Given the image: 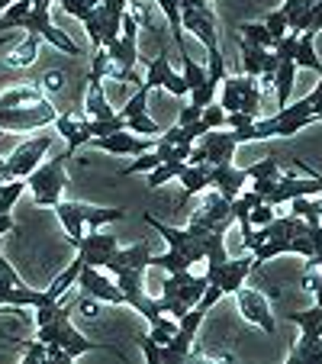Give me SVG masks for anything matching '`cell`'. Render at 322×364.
I'll return each instance as SVG.
<instances>
[{
	"label": "cell",
	"instance_id": "cell-1",
	"mask_svg": "<svg viewBox=\"0 0 322 364\" xmlns=\"http://www.w3.org/2000/svg\"><path fill=\"white\" fill-rule=\"evenodd\" d=\"M145 223L168 242V252L151 255L149 268L155 264V268L168 271V274H178V271H190V264L206 262V235H210L206 226L187 223V229H174V226H168V223L155 220V216H145Z\"/></svg>",
	"mask_w": 322,
	"mask_h": 364
},
{
	"label": "cell",
	"instance_id": "cell-2",
	"mask_svg": "<svg viewBox=\"0 0 322 364\" xmlns=\"http://www.w3.org/2000/svg\"><path fill=\"white\" fill-rule=\"evenodd\" d=\"M206 274L203 277H193L190 271H178V274H168V281L161 284V296H158V309L161 313H171L174 319H184L187 313H190L193 306L200 303V296H203L206 290Z\"/></svg>",
	"mask_w": 322,
	"mask_h": 364
},
{
	"label": "cell",
	"instance_id": "cell-3",
	"mask_svg": "<svg viewBox=\"0 0 322 364\" xmlns=\"http://www.w3.org/2000/svg\"><path fill=\"white\" fill-rule=\"evenodd\" d=\"M55 213L62 220V226L68 229V242L75 245L84 235V226L100 229L103 223H117L123 220V210H103V206H84V203H68V200H58Z\"/></svg>",
	"mask_w": 322,
	"mask_h": 364
},
{
	"label": "cell",
	"instance_id": "cell-4",
	"mask_svg": "<svg viewBox=\"0 0 322 364\" xmlns=\"http://www.w3.org/2000/svg\"><path fill=\"white\" fill-rule=\"evenodd\" d=\"M36 338L39 342H45V345H62L65 351H68L71 358H77V355H84V351H100L103 345H97V342H90V338H84L81 332L71 326V309H62L52 323H45V326H36Z\"/></svg>",
	"mask_w": 322,
	"mask_h": 364
},
{
	"label": "cell",
	"instance_id": "cell-5",
	"mask_svg": "<svg viewBox=\"0 0 322 364\" xmlns=\"http://www.w3.org/2000/svg\"><path fill=\"white\" fill-rule=\"evenodd\" d=\"M26 184L33 187V200L39 206H55L62 200V191L68 187V174H65V155L39 165L26 178Z\"/></svg>",
	"mask_w": 322,
	"mask_h": 364
},
{
	"label": "cell",
	"instance_id": "cell-6",
	"mask_svg": "<svg viewBox=\"0 0 322 364\" xmlns=\"http://www.w3.org/2000/svg\"><path fill=\"white\" fill-rule=\"evenodd\" d=\"M58 119L55 107L48 100L23 103V107H0V129L10 132H26V129H42Z\"/></svg>",
	"mask_w": 322,
	"mask_h": 364
},
{
	"label": "cell",
	"instance_id": "cell-7",
	"mask_svg": "<svg viewBox=\"0 0 322 364\" xmlns=\"http://www.w3.org/2000/svg\"><path fill=\"white\" fill-rule=\"evenodd\" d=\"M48 149H52V136H48V132H42V136H33V139H26L23 145H16V151L7 159V168H4V178H0V184L16 181V178L26 181L29 174L39 168L42 155H45Z\"/></svg>",
	"mask_w": 322,
	"mask_h": 364
},
{
	"label": "cell",
	"instance_id": "cell-8",
	"mask_svg": "<svg viewBox=\"0 0 322 364\" xmlns=\"http://www.w3.org/2000/svg\"><path fill=\"white\" fill-rule=\"evenodd\" d=\"M206 309L193 306L184 319L178 323V332L171 336V342L161 345V364H184L190 358V348H193V338H197V329L203 323Z\"/></svg>",
	"mask_w": 322,
	"mask_h": 364
},
{
	"label": "cell",
	"instance_id": "cell-9",
	"mask_svg": "<svg viewBox=\"0 0 322 364\" xmlns=\"http://www.w3.org/2000/svg\"><path fill=\"white\" fill-rule=\"evenodd\" d=\"M254 258H226V262H206V281L213 284V287H220L222 296L226 294H235V290L245 284V277L252 274L254 268Z\"/></svg>",
	"mask_w": 322,
	"mask_h": 364
},
{
	"label": "cell",
	"instance_id": "cell-10",
	"mask_svg": "<svg viewBox=\"0 0 322 364\" xmlns=\"http://www.w3.org/2000/svg\"><path fill=\"white\" fill-rule=\"evenodd\" d=\"M142 84H145L149 90L165 87L168 94H174V97H187V94H190V84H187L181 75H174V71H171V62H168L165 46H161V55L151 58L149 75H145V81H142Z\"/></svg>",
	"mask_w": 322,
	"mask_h": 364
},
{
	"label": "cell",
	"instance_id": "cell-11",
	"mask_svg": "<svg viewBox=\"0 0 322 364\" xmlns=\"http://www.w3.org/2000/svg\"><path fill=\"white\" fill-rule=\"evenodd\" d=\"M75 248H77V255L84 258V264H90V268H103L107 258L119 248V242H117V235H107V232L90 229V235H81V239L75 242Z\"/></svg>",
	"mask_w": 322,
	"mask_h": 364
},
{
	"label": "cell",
	"instance_id": "cell-12",
	"mask_svg": "<svg viewBox=\"0 0 322 364\" xmlns=\"http://www.w3.org/2000/svg\"><path fill=\"white\" fill-rule=\"evenodd\" d=\"M235 300H239V313L248 319V323L261 326L267 336L274 332V316H271V306H267V300H264V294H261V290L239 287V290H235Z\"/></svg>",
	"mask_w": 322,
	"mask_h": 364
},
{
	"label": "cell",
	"instance_id": "cell-13",
	"mask_svg": "<svg viewBox=\"0 0 322 364\" xmlns=\"http://www.w3.org/2000/svg\"><path fill=\"white\" fill-rule=\"evenodd\" d=\"M100 151H110V155H145L151 151L158 142L151 139H142L129 129H119V132H110V136H100V139H90Z\"/></svg>",
	"mask_w": 322,
	"mask_h": 364
},
{
	"label": "cell",
	"instance_id": "cell-14",
	"mask_svg": "<svg viewBox=\"0 0 322 364\" xmlns=\"http://www.w3.org/2000/svg\"><path fill=\"white\" fill-rule=\"evenodd\" d=\"M77 287H84V294L97 296V300H103V303H126L119 284L110 281V277H103L100 268H90V264L81 268V274H77Z\"/></svg>",
	"mask_w": 322,
	"mask_h": 364
},
{
	"label": "cell",
	"instance_id": "cell-15",
	"mask_svg": "<svg viewBox=\"0 0 322 364\" xmlns=\"http://www.w3.org/2000/svg\"><path fill=\"white\" fill-rule=\"evenodd\" d=\"M197 145L203 149V155H206V161L210 165H226V161H232V155H235V136L232 132H216V129H210V132H203V136L197 139Z\"/></svg>",
	"mask_w": 322,
	"mask_h": 364
},
{
	"label": "cell",
	"instance_id": "cell-16",
	"mask_svg": "<svg viewBox=\"0 0 322 364\" xmlns=\"http://www.w3.org/2000/svg\"><path fill=\"white\" fill-rule=\"evenodd\" d=\"M210 184L216 187L226 200H235L242 193V187L248 184V174H245V168H235L232 161H226V165H213L210 168Z\"/></svg>",
	"mask_w": 322,
	"mask_h": 364
},
{
	"label": "cell",
	"instance_id": "cell-17",
	"mask_svg": "<svg viewBox=\"0 0 322 364\" xmlns=\"http://www.w3.org/2000/svg\"><path fill=\"white\" fill-rule=\"evenodd\" d=\"M229 216H232V200H226L220 191H213V193H206L203 206H200L197 213L190 216V223H197V226L213 229V226H216V223L229 220Z\"/></svg>",
	"mask_w": 322,
	"mask_h": 364
},
{
	"label": "cell",
	"instance_id": "cell-18",
	"mask_svg": "<svg viewBox=\"0 0 322 364\" xmlns=\"http://www.w3.org/2000/svg\"><path fill=\"white\" fill-rule=\"evenodd\" d=\"M55 129H58V136L68 142V149H65V159H71V155H75L81 145L90 142V132H87V126H84V119L71 117V113H62V117L55 119Z\"/></svg>",
	"mask_w": 322,
	"mask_h": 364
},
{
	"label": "cell",
	"instance_id": "cell-19",
	"mask_svg": "<svg viewBox=\"0 0 322 364\" xmlns=\"http://www.w3.org/2000/svg\"><path fill=\"white\" fill-rule=\"evenodd\" d=\"M258 84V77H252V75H235V77H222V100H220V107L226 113H239V107H242V100H245V94Z\"/></svg>",
	"mask_w": 322,
	"mask_h": 364
},
{
	"label": "cell",
	"instance_id": "cell-20",
	"mask_svg": "<svg viewBox=\"0 0 322 364\" xmlns=\"http://www.w3.org/2000/svg\"><path fill=\"white\" fill-rule=\"evenodd\" d=\"M287 319L303 329V338L296 348H306V345H313L322 338V306L319 303H316L313 309H303V313H287Z\"/></svg>",
	"mask_w": 322,
	"mask_h": 364
},
{
	"label": "cell",
	"instance_id": "cell-21",
	"mask_svg": "<svg viewBox=\"0 0 322 364\" xmlns=\"http://www.w3.org/2000/svg\"><path fill=\"white\" fill-rule=\"evenodd\" d=\"M210 161H203V165H190L187 161L184 165V171H181V184H184V193L187 197H193V193H200V191H206L210 187Z\"/></svg>",
	"mask_w": 322,
	"mask_h": 364
},
{
	"label": "cell",
	"instance_id": "cell-22",
	"mask_svg": "<svg viewBox=\"0 0 322 364\" xmlns=\"http://www.w3.org/2000/svg\"><path fill=\"white\" fill-rule=\"evenodd\" d=\"M277 75H274V90H277V107H287L290 100V87L296 77V62L294 58H277Z\"/></svg>",
	"mask_w": 322,
	"mask_h": 364
},
{
	"label": "cell",
	"instance_id": "cell-23",
	"mask_svg": "<svg viewBox=\"0 0 322 364\" xmlns=\"http://www.w3.org/2000/svg\"><path fill=\"white\" fill-rule=\"evenodd\" d=\"M294 62H296V68H309V71H319L322 75V62L316 58V33H300Z\"/></svg>",
	"mask_w": 322,
	"mask_h": 364
},
{
	"label": "cell",
	"instance_id": "cell-24",
	"mask_svg": "<svg viewBox=\"0 0 322 364\" xmlns=\"http://www.w3.org/2000/svg\"><path fill=\"white\" fill-rule=\"evenodd\" d=\"M239 52H242V65H245V75L261 77V71H264V58H267V48L254 46V42H248V39H239Z\"/></svg>",
	"mask_w": 322,
	"mask_h": 364
},
{
	"label": "cell",
	"instance_id": "cell-25",
	"mask_svg": "<svg viewBox=\"0 0 322 364\" xmlns=\"http://www.w3.org/2000/svg\"><path fill=\"white\" fill-rule=\"evenodd\" d=\"M39 42H42V36L29 33L26 42L14 48V55H7V65H10V68H29V65L39 58Z\"/></svg>",
	"mask_w": 322,
	"mask_h": 364
},
{
	"label": "cell",
	"instance_id": "cell-26",
	"mask_svg": "<svg viewBox=\"0 0 322 364\" xmlns=\"http://www.w3.org/2000/svg\"><path fill=\"white\" fill-rule=\"evenodd\" d=\"M81 268H84V258H81V255H77L75 262H71L68 268H65L62 274L55 277V281L48 284V296H52V300H58V296H65V294H68V290L77 284V274H81Z\"/></svg>",
	"mask_w": 322,
	"mask_h": 364
},
{
	"label": "cell",
	"instance_id": "cell-27",
	"mask_svg": "<svg viewBox=\"0 0 322 364\" xmlns=\"http://www.w3.org/2000/svg\"><path fill=\"white\" fill-rule=\"evenodd\" d=\"M87 113L90 119H113V107L107 103V94H103V84L100 81H90V90H87Z\"/></svg>",
	"mask_w": 322,
	"mask_h": 364
},
{
	"label": "cell",
	"instance_id": "cell-28",
	"mask_svg": "<svg viewBox=\"0 0 322 364\" xmlns=\"http://www.w3.org/2000/svg\"><path fill=\"white\" fill-rule=\"evenodd\" d=\"M290 213L306 220L309 226H322V200H309V197H294L290 200Z\"/></svg>",
	"mask_w": 322,
	"mask_h": 364
},
{
	"label": "cell",
	"instance_id": "cell-29",
	"mask_svg": "<svg viewBox=\"0 0 322 364\" xmlns=\"http://www.w3.org/2000/svg\"><path fill=\"white\" fill-rule=\"evenodd\" d=\"M281 159L284 155H271L264 161H254L252 168H245L248 181H277L281 178Z\"/></svg>",
	"mask_w": 322,
	"mask_h": 364
},
{
	"label": "cell",
	"instance_id": "cell-30",
	"mask_svg": "<svg viewBox=\"0 0 322 364\" xmlns=\"http://www.w3.org/2000/svg\"><path fill=\"white\" fill-rule=\"evenodd\" d=\"M184 165H187V161H161L158 168H151V174H149V191H155V187L168 184L171 178H181Z\"/></svg>",
	"mask_w": 322,
	"mask_h": 364
},
{
	"label": "cell",
	"instance_id": "cell-31",
	"mask_svg": "<svg viewBox=\"0 0 322 364\" xmlns=\"http://www.w3.org/2000/svg\"><path fill=\"white\" fill-rule=\"evenodd\" d=\"M239 33H242V39L254 42V46H261V48H274V46H277V42H274V36L267 33V26H264V23H242V26H239Z\"/></svg>",
	"mask_w": 322,
	"mask_h": 364
},
{
	"label": "cell",
	"instance_id": "cell-32",
	"mask_svg": "<svg viewBox=\"0 0 322 364\" xmlns=\"http://www.w3.org/2000/svg\"><path fill=\"white\" fill-rule=\"evenodd\" d=\"M149 94H151V90L142 84V87L136 90V97H132V100L126 103V107H123V110H119V113H123L126 119H149V107H145V100H149Z\"/></svg>",
	"mask_w": 322,
	"mask_h": 364
},
{
	"label": "cell",
	"instance_id": "cell-33",
	"mask_svg": "<svg viewBox=\"0 0 322 364\" xmlns=\"http://www.w3.org/2000/svg\"><path fill=\"white\" fill-rule=\"evenodd\" d=\"M42 100L36 87H14L7 94H0V107H23V103H36Z\"/></svg>",
	"mask_w": 322,
	"mask_h": 364
},
{
	"label": "cell",
	"instance_id": "cell-34",
	"mask_svg": "<svg viewBox=\"0 0 322 364\" xmlns=\"http://www.w3.org/2000/svg\"><path fill=\"white\" fill-rule=\"evenodd\" d=\"M261 23H264V26H267V33L274 36V42H281L284 36L290 33V23H287V16H284L281 10H274V14H267Z\"/></svg>",
	"mask_w": 322,
	"mask_h": 364
},
{
	"label": "cell",
	"instance_id": "cell-35",
	"mask_svg": "<svg viewBox=\"0 0 322 364\" xmlns=\"http://www.w3.org/2000/svg\"><path fill=\"white\" fill-rule=\"evenodd\" d=\"M277 210H281V206L261 203V206H254L252 213H248V220H252V226H254V229H261V226H267V223H274V220H277Z\"/></svg>",
	"mask_w": 322,
	"mask_h": 364
},
{
	"label": "cell",
	"instance_id": "cell-36",
	"mask_svg": "<svg viewBox=\"0 0 322 364\" xmlns=\"http://www.w3.org/2000/svg\"><path fill=\"white\" fill-rule=\"evenodd\" d=\"M158 165H161V155H158V151L151 149V151H145L142 159H136L129 168H126L123 178H129V174H136V171H151V168H158Z\"/></svg>",
	"mask_w": 322,
	"mask_h": 364
},
{
	"label": "cell",
	"instance_id": "cell-37",
	"mask_svg": "<svg viewBox=\"0 0 322 364\" xmlns=\"http://www.w3.org/2000/svg\"><path fill=\"white\" fill-rule=\"evenodd\" d=\"M181 62H184V81L190 84V90H193V87H200V84L206 81V75H210V71H206V68H200V65L193 62L190 55H187V58H181Z\"/></svg>",
	"mask_w": 322,
	"mask_h": 364
},
{
	"label": "cell",
	"instance_id": "cell-38",
	"mask_svg": "<svg viewBox=\"0 0 322 364\" xmlns=\"http://www.w3.org/2000/svg\"><path fill=\"white\" fill-rule=\"evenodd\" d=\"M200 119H203L210 129H220V126H226V110H222V107H203V117Z\"/></svg>",
	"mask_w": 322,
	"mask_h": 364
},
{
	"label": "cell",
	"instance_id": "cell-39",
	"mask_svg": "<svg viewBox=\"0 0 322 364\" xmlns=\"http://www.w3.org/2000/svg\"><path fill=\"white\" fill-rule=\"evenodd\" d=\"M39 361H45V342H29L26 345V351H23V364H39Z\"/></svg>",
	"mask_w": 322,
	"mask_h": 364
},
{
	"label": "cell",
	"instance_id": "cell-40",
	"mask_svg": "<svg viewBox=\"0 0 322 364\" xmlns=\"http://www.w3.org/2000/svg\"><path fill=\"white\" fill-rule=\"evenodd\" d=\"M139 345H142V351H145V358H149V364H161V345H158L155 338L145 336V338H139Z\"/></svg>",
	"mask_w": 322,
	"mask_h": 364
},
{
	"label": "cell",
	"instance_id": "cell-41",
	"mask_svg": "<svg viewBox=\"0 0 322 364\" xmlns=\"http://www.w3.org/2000/svg\"><path fill=\"white\" fill-rule=\"evenodd\" d=\"M65 306H58V303H48V306H39L36 309V326H45V323H52V319L62 313Z\"/></svg>",
	"mask_w": 322,
	"mask_h": 364
},
{
	"label": "cell",
	"instance_id": "cell-42",
	"mask_svg": "<svg viewBox=\"0 0 322 364\" xmlns=\"http://www.w3.org/2000/svg\"><path fill=\"white\" fill-rule=\"evenodd\" d=\"M200 117H203V107H197V103H187L184 110H181V117H178V126H193Z\"/></svg>",
	"mask_w": 322,
	"mask_h": 364
},
{
	"label": "cell",
	"instance_id": "cell-43",
	"mask_svg": "<svg viewBox=\"0 0 322 364\" xmlns=\"http://www.w3.org/2000/svg\"><path fill=\"white\" fill-rule=\"evenodd\" d=\"M303 290H313V294H316V303L322 306V277H313V274L306 271V277H303Z\"/></svg>",
	"mask_w": 322,
	"mask_h": 364
},
{
	"label": "cell",
	"instance_id": "cell-44",
	"mask_svg": "<svg viewBox=\"0 0 322 364\" xmlns=\"http://www.w3.org/2000/svg\"><path fill=\"white\" fill-rule=\"evenodd\" d=\"M77 309H81V316H97V296L84 294L81 300H77Z\"/></svg>",
	"mask_w": 322,
	"mask_h": 364
},
{
	"label": "cell",
	"instance_id": "cell-45",
	"mask_svg": "<svg viewBox=\"0 0 322 364\" xmlns=\"http://www.w3.org/2000/svg\"><path fill=\"white\" fill-rule=\"evenodd\" d=\"M42 84H45L48 90H62L65 87V75L62 71H48V75L42 77Z\"/></svg>",
	"mask_w": 322,
	"mask_h": 364
},
{
	"label": "cell",
	"instance_id": "cell-46",
	"mask_svg": "<svg viewBox=\"0 0 322 364\" xmlns=\"http://www.w3.org/2000/svg\"><path fill=\"white\" fill-rule=\"evenodd\" d=\"M14 232V220H10V213H0V235Z\"/></svg>",
	"mask_w": 322,
	"mask_h": 364
},
{
	"label": "cell",
	"instance_id": "cell-47",
	"mask_svg": "<svg viewBox=\"0 0 322 364\" xmlns=\"http://www.w3.org/2000/svg\"><path fill=\"white\" fill-rule=\"evenodd\" d=\"M84 4H87V7H100L103 0H84Z\"/></svg>",
	"mask_w": 322,
	"mask_h": 364
},
{
	"label": "cell",
	"instance_id": "cell-48",
	"mask_svg": "<svg viewBox=\"0 0 322 364\" xmlns=\"http://www.w3.org/2000/svg\"><path fill=\"white\" fill-rule=\"evenodd\" d=\"M4 168H7V159H0V178H4Z\"/></svg>",
	"mask_w": 322,
	"mask_h": 364
},
{
	"label": "cell",
	"instance_id": "cell-49",
	"mask_svg": "<svg viewBox=\"0 0 322 364\" xmlns=\"http://www.w3.org/2000/svg\"><path fill=\"white\" fill-rule=\"evenodd\" d=\"M0 255H4V235H0Z\"/></svg>",
	"mask_w": 322,
	"mask_h": 364
},
{
	"label": "cell",
	"instance_id": "cell-50",
	"mask_svg": "<svg viewBox=\"0 0 322 364\" xmlns=\"http://www.w3.org/2000/svg\"><path fill=\"white\" fill-rule=\"evenodd\" d=\"M126 4H132V7H139V0H126Z\"/></svg>",
	"mask_w": 322,
	"mask_h": 364
},
{
	"label": "cell",
	"instance_id": "cell-51",
	"mask_svg": "<svg viewBox=\"0 0 322 364\" xmlns=\"http://www.w3.org/2000/svg\"><path fill=\"white\" fill-rule=\"evenodd\" d=\"M7 309H14V306H0V313H7Z\"/></svg>",
	"mask_w": 322,
	"mask_h": 364
},
{
	"label": "cell",
	"instance_id": "cell-52",
	"mask_svg": "<svg viewBox=\"0 0 322 364\" xmlns=\"http://www.w3.org/2000/svg\"><path fill=\"white\" fill-rule=\"evenodd\" d=\"M316 119H322V113H319V117H316Z\"/></svg>",
	"mask_w": 322,
	"mask_h": 364
}]
</instances>
